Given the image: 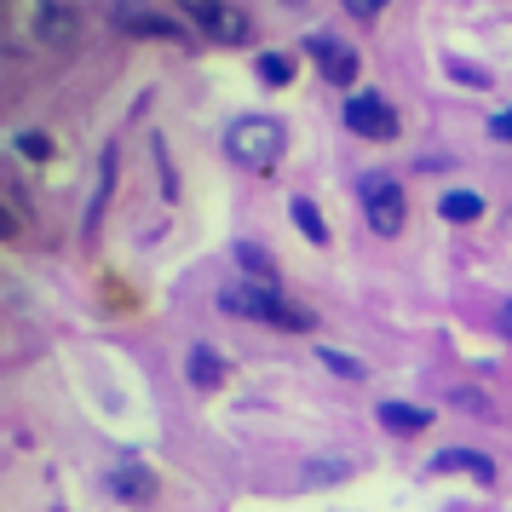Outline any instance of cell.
<instances>
[{
    "label": "cell",
    "instance_id": "obj_8",
    "mask_svg": "<svg viewBox=\"0 0 512 512\" xmlns=\"http://www.w3.org/2000/svg\"><path fill=\"white\" fill-rule=\"evenodd\" d=\"M380 426L397 432V438H415L432 426V409H420V403H380Z\"/></svg>",
    "mask_w": 512,
    "mask_h": 512
},
{
    "label": "cell",
    "instance_id": "obj_1",
    "mask_svg": "<svg viewBox=\"0 0 512 512\" xmlns=\"http://www.w3.org/2000/svg\"><path fill=\"white\" fill-rule=\"evenodd\" d=\"M219 311L248 317V323H265V328H282V334H311V328H317V317H311V311L288 305L277 282H259V277L225 282V288H219Z\"/></svg>",
    "mask_w": 512,
    "mask_h": 512
},
{
    "label": "cell",
    "instance_id": "obj_4",
    "mask_svg": "<svg viewBox=\"0 0 512 512\" xmlns=\"http://www.w3.org/2000/svg\"><path fill=\"white\" fill-rule=\"evenodd\" d=\"M346 127L357 133V139L386 144V139H397V110L380 93H351L346 98Z\"/></svg>",
    "mask_w": 512,
    "mask_h": 512
},
{
    "label": "cell",
    "instance_id": "obj_20",
    "mask_svg": "<svg viewBox=\"0 0 512 512\" xmlns=\"http://www.w3.org/2000/svg\"><path fill=\"white\" fill-rule=\"evenodd\" d=\"M346 12H351V18H363V24H369V18H380V12H386V0H346Z\"/></svg>",
    "mask_w": 512,
    "mask_h": 512
},
{
    "label": "cell",
    "instance_id": "obj_2",
    "mask_svg": "<svg viewBox=\"0 0 512 512\" xmlns=\"http://www.w3.org/2000/svg\"><path fill=\"white\" fill-rule=\"evenodd\" d=\"M282 144H288V133L271 116H242L225 127V156L236 167H248V173H271L282 162Z\"/></svg>",
    "mask_w": 512,
    "mask_h": 512
},
{
    "label": "cell",
    "instance_id": "obj_6",
    "mask_svg": "<svg viewBox=\"0 0 512 512\" xmlns=\"http://www.w3.org/2000/svg\"><path fill=\"white\" fill-rule=\"evenodd\" d=\"M305 52L317 58V70H323L328 87H351V81H357V52H351L346 41H334V35H311Z\"/></svg>",
    "mask_w": 512,
    "mask_h": 512
},
{
    "label": "cell",
    "instance_id": "obj_13",
    "mask_svg": "<svg viewBox=\"0 0 512 512\" xmlns=\"http://www.w3.org/2000/svg\"><path fill=\"white\" fill-rule=\"evenodd\" d=\"M236 265H242V271H254L259 282H277V259L265 254L259 242H236Z\"/></svg>",
    "mask_w": 512,
    "mask_h": 512
},
{
    "label": "cell",
    "instance_id": "obj_23",
    "mask_svg": "<svg viewBox=\"0 0 512 512\" xmlns=\"http://www.w3.org/2000/svg\"><path fill=\"white\" fill-rule=\"evenodd\" d=\"M501 334L512 340V300H507V311H501Z\"/></svg>",
    "mask_w": 512,
    "mask_h": 512
},
{
    "label": "cell",
    "instance_id": "obj_14",
    "mask_svg": "<svg viewBox=\"0 0 512 512\" xmlns=\"http://www.w3.org/2000/svg\"><path fill=\"white\" fill-rule=\"evenodd\" d=\"M110 185H116V150H104V162H98V196H93V208H87V231H93L98 219H104V202H110Z\"/></svg>",
    "mask_w": 512,
    "mask_h": 512
},
{
    "label": "cell",
    "instance_id": "obj_11",
    "mask_svg": "<svg viewBox=\"0 0 512 512\" xmlns=\"http://www.w3.org/2000/svg\"><path fill=\"white\" fill-rule=\"evenodd\" d=\"M432 466H443V472H472L478 484H495V461H489V455H478V449H443Z\"/></svg>",
    "mask_w": 512,
    "mask_h": 512
},
{
    "label": "cell",
    "instance_id": "obj_7",
    "mask_svg": "<svg viewBox=\"0 0 512 512\" xmlns=\"http://www.w3.org/2000/svg\"><path fill=\"white\" fill-rule=\"evenodd\" d=\"M190 18L208 29L213 41H248V18L236 12L231 0H190Z\"/></svg>",
    "mask_w": 512,
    "mask_h": 512
},
{
    "label": "cell",
    "instance_id": "obj_10",
    "mask_svg": "<svg viewBox=\"0 0 512 512\" xmlns=\"http://www.w3.org/2000/svg\"><path fill=\"white\" fill-rule=\"evenodd\" d=\"M110 489H116L121 501H150V495H156V478H150L144 466L121 461V466H110Z\"/></svg>",
    "mask_w": 512,
    "mask_h": 512
},
{
    "label": "cell",
    "instance_id": "obj_17",
    "mask_svg": "<svg viewBox=\"0 0 512 512\" xmlns=\"http://www.w3.org/2000/svg\"><path fill=\"white\" fill-rule=\"evenodd\" d=\"M52 150H58V144H52V133H35V127H29V133H18V156H29V162H47Z\"/></svg>",
    "mask_w": 512,
    "mask_h": 512
},
{
    "label": "cell",
    "instance_id": "obj_16",
    "mask_svg": "<svg viewBox=\"0 0 512 512\" xmlns=\"http://www.w3.org/2000/svg\"><path fill=\"white\" fill-rule=\"evenodd\" d=\"M294 225H300L305 236H311V242H328V225H323V213H317V202H294Z\"/></svg>",
    "mask_w": 512,
    "mask_h": 512
},
{
    "label": "cell",
    "instance_id": "obj_9",
    "mask_svg": "<svg viewBox=\"0 0 512 512\" xmlns=\"http://www.w3.org/2000/svg\"><path fill=\"white\" fill-rule=\"evenodd\" d=\"M35 35H41L47 47H64V41L75 35V12L70 6H58V0H47V6L35 12Z\"/></svg>",
    "mask_w": 512,
    "mask_h": 512
},
{
    "label": "cell",
    "instance_id": "obj_21",
    "mask_svg": "<svg viewBox=\"0 0 512 512\" xmlns=\"http://www.w3.org/2000/svg\"><path fill=\"white\" fill-rule=\"evenodd\" d=\"M489 139L512 144V110H501V116H489Z\"/></svg>",
    "mask_w": 512,
    "mask_h": 512
},
{
    "label": "cell",
    "instance_id": "obj_5",
    "mask_svg": "<svg viewBox=\"0 0 512 512\" xmlns=\"http://www.w3.org/2000/svg\"><path fill=\"white\" fill-rule=\"evenodd\" d=\"M110 18H116V29L144 35V41H185V24H179V18H162V12H150V6H139V0H116Z\"/></svg>",
    "mask_w": 512,
    "mask_h": 512
},
{
    "label": "cell",
    "instance_id": "obj_18",
    "mask_svg": "<svg viewBox=\"0 0 512 512\" xmlns=\"http://www.w3.org/2000/svg\"><path fill=\"white\" fill-rule=\"evenodd\" d=\"M323 369H334L340 380H363V374H369L357 357H346V351H334V346H323Z\"/></svg>",
    "mask_w": 512,
    "mask_h": 512
},
{
    "label": "cell",
    "instance_id": "obj_22",
    "mask_svg": "<svg viewBox=\"0 0 512 512\" xmlns=\"http://www.w3.org/2000/svg\"><path fill=\"white\" fill-rule=\"evenodd\" d=\"M449 75H455V81H472V87H484V70H472V64H449Z\"/></svg>",
    "mask_w": 512,
    "mask_h": 512
},
{
    "label": "cell",
    "instance_id": "obj_12",
    "mask_svg": "<svg viewBox=\"0 0 512 512\" xmlns=\"http://www.w3.org/2000/svg\"><path fill=\"white\" fill-rule=\"evenodd\" d=\"M438 213H443V219H455V225H466V219H478V213H484V196H478V190H443Z\"/></svg>",
    "mask_w": 512,
    "mask_h": 512
},
{
    "label": "cell",
    "instance_id": "obj_15",
    "mask_svg": "<svg viewBox=\"0 0 512 512\" xmlns=\"http://www.w3.org/2000/svg\"><path fill=\"white\" fill-rule=\"evenodd\" d=\"M219 374H225V363H219V357H213L208 346H196V351H190V380H196L202 392H213V386H219Z\"/></svg>",
    "mask_w": 512,
    "mask_h": 512
},
{
    "label": "cell",
    "instance_id": "obj_3",
    "mask_svg": "<svg viewBox=\"0 0 512 512\" xmlns=\"http://www.w3.org/2000/svg\"><path fill=\"white\" fill-rule=\"evenodd\" d=\"M357 202H363V219H369L374 236H397L403 231V219H409V196L397 185L392 173H374L357 185Z\"/></svg>",
    "mask_w": 512,
    "mask_h": 512
},
{
    "label": "cell",
    "instance_id": "obj_19",
    "mask_svg": "<svg viewBox=\"0 0 512 512\" xmlns=\"http://www.w3.org/2000/svg\"><path fill=\"white\" fill-rule=\"evenodd\" d=\"M288 75H294V58H282V52H265V58H259V81H288Z\"/></svg>",
    "mask_w": 512,
    "mask_h": 512
}]
</instances>
